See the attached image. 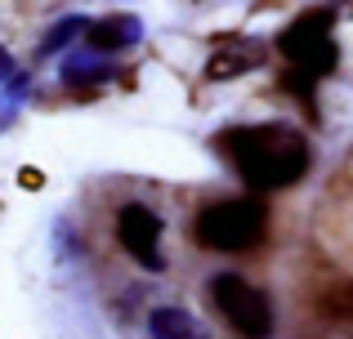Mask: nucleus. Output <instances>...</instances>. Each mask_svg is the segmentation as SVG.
Returning a JSON list of instances; mask_svg holds the SVG:
<instances>
[{"label":"nucleus","instance_id":"obj_7","mask_svg":"<svg viewBox=\"0 0 353 339\" xmlns=\"http://www.w3.org/2000/svg\"><path fill=\"white\" fill-rule=\"evenodd\" d=\"M148 331H152V339H206L197 317L183 313V308H157L148 317Z\"/></svg>","mask_w":353,"mask_h":339},{"label":"nucleus","instance_id":"obj_2","mask_svg":"<svg viewBox=\"0 0 353 339\" xmlns=\"http://www.w3.org/2000/svg\"><path fill=\"white\" fill-rule=\"evenodd\" d=\"M277 50L286 54V85L295 94H304V103H313V85L322 76L336 72V41H331V9H309L300 14L282 36Z\"/></svg>","mask_w":353,"mask_h":339},{"label":"nucleus","instance_id":"obj_3","mask_svg":"<svg viewBox=\"0 0 353 339\" xmlns=\"http://www.w3.org/2000/svg\"><path fill=\"white\" fill-rule=\"evenodd\" d=\"M264 228H268V210L255 197H228V201H210L206 210H197L192 241L201 250L241 254L264 241Z\"/></svg>","mask_w":353,"mask_h":339},{"label":"nucleus","instance_id":"obj_4","mask_svg":"<svg viewBox=\"0 0 353 339\" xmlns=\"http://www.w3.org/2000/svg\"><path fill=\"white\" fill-rule=\"evenodd\" d=\"M210 304L224 313V322L233 326L241 339H268L273 331V308H268L264 290H255L237 272H219L210 277Z\"/></svg>","mask_w":353,"mask_h":339},{"label":"nucleus","instance_id":"obj_1","mask_svg":"<svg viewBox=\"0 0 353 339\" xmlns=\"http://www.w3.org/2000/svg\"><path fill=\"white\" fill-rule=\"evenodd\" d=\"M215 148L224 152V161L233 166L255 192H277V188H295L309 174V143L300 130L282 121L268 125H233V130L215 134Z\"/></svg>","mask_w":353,"mask_h":339},{"label":"nucleus","instance_id":"obj_8","mask_svg":"<svg viewBox=\"0 0 353 339\" xmlns=\"http://www.w3.org/2000/svg\"><path fill=\"white\" fill-rule=\"evenodd\" d=\"M228 50L233 54H215L210 58V76L215 80H228V76H237V72H246V67H255L259 63V45H250V41H228Z\"/></svg>","mask_w":353,"mask_h":339},{"label":"nucleus","instance_id":"obj_10","mask_svg":"<svg viewBox=\"0 0 353 339\" xmlns=\"http://www.w3.org/2000/svg\"><path fill=\"white\" fill-rule=\"evenodd\" d=\"M108 76H112V67H103V63H94V58H68V67H63V80H68V85L108 80Z\"/></svg>","mask_w":353,"mask_h":339},{"label":"nucleus","instance_id":"obj_6","mask_svg":"<svg viewBox=\"0 0 353 339\" xmlns=\"http://www.w3.org/2000/svg\"><path fill=\"white\" fill-rule=\"evenodd\" d=\"M134 41H139V18H130V14L90 23V45L94 50H130Z\"/></svg>","mask_w":353,"mask_h":339},{"label":"nucleus","instance_id":"obj_5","mask_svg":"<svg viewBox=\"0 0 353 339\" xmlns=\"http://www.w3.org/2000/svg\"><path fill=\"white\" fill-rule=\"evenodd\" d=\"M117 237H121V245H125V254L130 259H139L143 268H161V219H157V210H148V206H125L117 215Z\"/></svg>","mask_w":353,"mask_h":339},{"label":"nucleus","instance_id":"obj_12","mask_svg":"<svg viewBox=\"0 0 353 339\" xmlns=\"http://www.w3.org/2000/svg\"><path fill=\"white\" fill-rule=\"evenodd\" d=\"M5 80H18V76H14V58L0 50V85H5Z\"/></svg>","mask_w":353,"mask_h":339},{"label":"nucleus","instance_id":"obj_9","mask_svg":"<svg viewBox=\"0 0 353 339\" xmlns=\"http://www.w3.org/2000/svg\"><path fill=\"white\" fill-rule=\"evenodd\" d=\"M318 308L327 317H336V322H349V317H353V281H345V277L327 281L322 295H318Z\"/></svg>","mask_w":353,"mask_h":339},{"label":"nucleus","instance_id":"obj_11","mask_svg":"<svg viewBox=\"0 0 353 339\" xmlns=\"http://www.w3.org/2000/svg\"><path fill=\"white\" fill-rule=\"evenodd\" d=\"M81 32H90V23H85V18H63V23H59V27H54V32L41 41V54L63 50V45H68V41H77Z\"/></svg>","mask_w":353,"mask_h":339}]
</instances>
